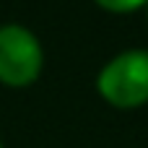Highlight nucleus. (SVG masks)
I'll return each mask as SVG.
<instances>
[{"label": "nucleus", "mask_w": 148, "mask_h": 148, "mask_svg": "<svg viewBox=\"0 0 148 148\" xmlns=\"http://www.w3.org/2000/svg\"><path fill=\"white\" fill-rule=\"evenodd\" d=\"M99 96L117 109L148 104V49H125L114 55L96 75Z\"/></svg>", "instance_id": "nucleus-1"}, {"label": "nucleus", "mask_w": 148, "mask_h": 148, "mask_svg": "<svg viewBox=\"0 0 148 148\" xmlns=\"http://www.w3.org/2000/svg\"><path fill=\"white\" fill-rule=\"evenodd\" d=\"M44 68V49L36 34L18 23L0 26V83L31 86Z\"/></svg>", "instance_id": "nucleus-2"}, {"label": "nucleus", "mask_w": 148, "mask_h": 148, "mask_svg": "<svg viewBox=\"0 0 148 148\" xmlns=\"http://www.w3.org/2000/svg\"><path fill=\"white\" fill-rule=\"evenodd\" d=\"M94 3L109 13H130V10H138V8L148 5V0H94Z\"/></svg>", "instance_id": "nucleus-3"}, {"label": "nucleus", "mask_w": 148, "mask_h": 148, "mask_svg": "<svg viewBox=\"0 0 148 148\" xmlns=\"http://www.w3.org/2000/svg\"><path fill=\"white\" fill-rule=\"evenodd\" d=\"M146 13H148V5H146Z\"/></svg>", "instance_id": "nucleus-4"}, {"label": "nucleus", "mask_w": 148, "mask_h": 148, "mask_svg": "<svg viewBox=\"0 0 148 148\" xmlns=\"http://www.w3.org/2000/svg\"><path fill=\"white\" fill-rule=\"evenodd\" d=\"M0 148H3V143H0Z\"/></svg>", "instance_id": "nucleus-5"}]
</instances>
